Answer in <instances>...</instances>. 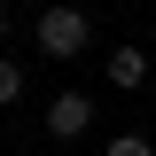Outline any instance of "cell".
<instances>
[{
    "label": "cell",
    "instance_id": "obj_1",
    "mask_svg": "<svg viewBox=\"0 0 156 156\" xmlns=\"http://www.w3.org/2000/svg\"><path fill=\"white\" fill-rule=\"evenodd\" d=\"M86 47H94V16H86V8H47V16H39V55L70 62V55H86Z\"/></svg>",
    "mask_w": 156,
    "mask_h": 156
},
{
    "label": "cell",
    "instance_id": "obj_2",
    "mask_svg": "<svg viewBox=\"0 0 156 156\" xmlns=\"http://www.w3.org/2000/svg\"><path fill=\"white\" fill-rule=\"evenodd\" d=\"M86 125H94V101H86V94H55V101H47V133H55V140H78Z\"/></svg>",
    "mask_w": 156,
    "mask_h": 156
},
{
    "label": "cell",
    "instance_id": "obj_3",
    "mask_svg": "<svg viewBox=\"0 0 156 156\" xmlns=\"http://www.w3.org/2000/svg\"><path fill=\"white\" fill-rule=\"evenodd\" d=\"M101 70H109V86H117V94H133L140 78H148V55H140V47H117V55L101 62Z\"/></svg>",
    "mask_w": 156,
    "mask_h": 156
},
{
    "label": "cell",
    "instance_id": "obj_4",
    "mask_svg": "<svg viewBox=\"0 0 156 156\" xmlns=\"http://www.w3.org/2000/svg\"><path fill=\"white\" fill-rule=\"evenodd\" d=\"M8 101H23V62L16 55H0V109H8Z\"/></svg>",
    "mask_w": 156,
    "mask_h": 156
},
{
    "label": "cell",
    "instance_id": "obj_5",
    "mask_svg": "<svg viewBox=\"0 0 156 156\" xmlns=\"http://www.w3.org/2000/svg\"><path fill=\"white\" fill-rule=\"evenodd\" d=\"M101 156H156V140H148V133H117Z\"/></svg>",
    "mask_w": 156,
    "mask_h": 156
},
{
    "label": "cell",
    "instance_id": "obj_6",
    "mask_svg": "<svg viewBox=\"0 0 156 156\" xmlns=\"http://www.w3.org/2000/svg\"><path fill=\"white\" fill-rule=\"evenodd\" d=\"M0 39H8V8H0Z\"/></svg>",
    "mask_w": 156,
    "mask_h": 156
}]
</instances>
